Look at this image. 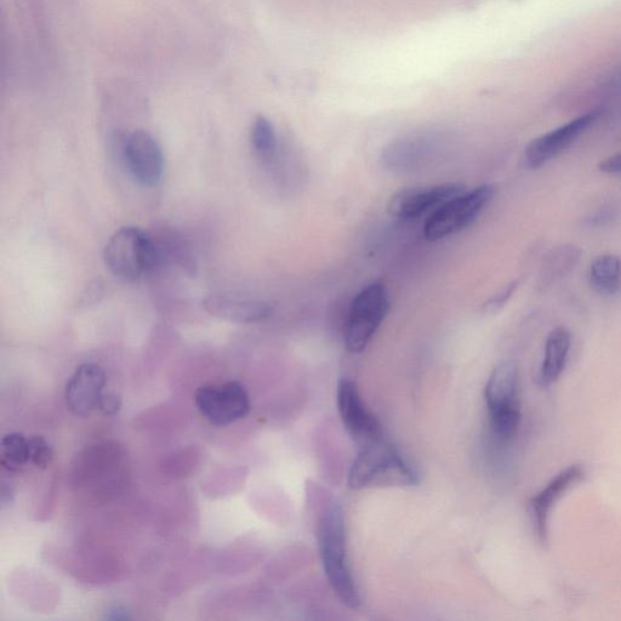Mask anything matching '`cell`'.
Wrapping results in <instances>:
<instances>
[{
  "mask_svg": "<svg viewBox=\"0 0 621 621\" xmlns=\"http://www.w3.org/2000/svg\"><path fill=\"white\" fill-rule=\"evenodd\" d=\"M253 151L256 158L264 164H271L277 155V135L272 123L264 116L254 119L250 133Z\"/></svg>",
  "mask_w": 621,
  "mask_h": 621,
  "instance_id": "cell-19",
  "label": "cell"
},
{
  "mask_svg": "<svg viewBox=\"0 0 621 621\" xmlns=\"http://www.w3.org/2000/svg\"><path fill=\"white\" fill-rule=\"evenodd\" d=\"M318 546L324 572L336 596L349 608L361 605L355 579L347 560L343 509L339 504H329L318 524Z\"/></svg>",
  "mask_w": 621,
  "mask_h": 621,
  "instance_id": "cell-1",
  "label": "cell"
},
{
  "mask_svg": "<svg viewBox=\"0 0 621 621\" xmlns=\"http://www.w3.org/2000/svg\"><path fill=\"white\" fill-rule=\"evenodd\" d=\"M338 408L346 430L358 443L366 446L383 438L379 421L369 412L356 384L350 379L340 380Z\"/></svg>",
  "mask_w": 621,
  "mask_h": 621,
  "instance_id": "cell-11",
  "label": "cell"
},
{
  "mask_svg": "<svg viewBox=\"0 0 621 621\" xmlns=\"http://www.w3.org/2000/svg\"><path fill=\"white\" fill-rule=\"evenodd\" d=\"M418 483L417 471L383 438L363 446L353 461L349 475V486L352 489L415 486Z\"/></svg>",
  "mask_w": 621,
  "mask_h": 621,
  "instance_id": "cell-2",
  "label": "cell"
},
{
  "mask_svg": "<svg viewBox=\"0 0 621 621\" xmlns=\"http://www.w3.org/2000/svg\"><path fill=\"white\" fill-rule=\"evenodd\" d=\"M122 157L134 180L141 186L155 187L164 173L161 145L145 130H135L122 142Z\"/></svg>",
  "mask_w": 621,
  "mask_h": 621,
  "instance_id": "cell-8",
  "label": "cell"
},
{
  "mask_svg": "<svg viewBox=\"0 0 621 621\" xmlns=\"http://www.w3.org/2000/svg\"><path fill=\"white\" fill-rule=\"evenodd\" d=\"M581 254V249L573 244H561L551 248L541 261L537 281L539 292H546L568 276L579 264Z\"/></svg>",
  "mask_w": 621,
  "mask_h": 621,
  "instance_id": "cell-16",
  "label": "cell"
},
{
  "mask_svg": "<svg viewBox=\"0 0 621 621\" xmlns=\"http://www.w3.org/2000/svg\"><path fill=\"white\" fill-rule=\"evenodd\" d=\"M104 259L113 275L136 281L150 275L163 264L155 237L138 227H122L106 244Z\"/></svg>",
  "mask_w": 621,
  "mask_h": 621,
  "instance_id": "cell-3",
  "label": "cell"
},
{
  "mask_svg": "<svg viewBox=\"0 0 621 621\" xmlns=\"http://www.w3.org/2000/svg\"><path fill=\"white\" fill-rule=\"evenodd\" d=\"M203 307L213 317L238 324L259 323L272 315V307L264 301L227 294L209 295L203 300Z\"/></svg>",
  "mask_w": 621,
  "mask_h": 621,
  "instance_id": "cell-13",
  "label": "cell"
},
{
  "mask_svg": "<svg viewBox=\"0 0 621 621\" xmlns=\"http://www.w3.org/2000/svg\"><path fill=\"white\" fill-rule=\"evenodd\" d=\"M130 612L123 606H115L108 609L106 619L110 620H128L130 619Z\"/></svg>",
  "mask_w": 621,
  "mask_h": 621,
  "instance_id": "cell-25",
  "label": "cell"
},
{
  "mask_svg": "<svg viewBox=\"0 0 621 621\" xmlns=\"http://www.w3.org/2000/svg\"><path fill=\"white\" fill-rule=\"evenodd\" d=\"M122 398L117 393H104L99 402L98 409L107 417H113L122 408Z\"/></svg>",
  "mask_w": 621,
  "mask_h": 621,
  "instance_id": "cell-23",
  "label": "cell"
},
{
  "mask_svg": "<svg viewBox=\"0 0 621 621\" xmlns=\"http://www.w3.org/2000/svg\"><path fill=\"white\" fill-rule=\"evenodd\" d=\"M590 287L602 296H614L621 290V258L618 255L597 256L589 269Z\"/></svg>",
  "mask_w": 621,
  "mask_h": 621,
  "instance_id": "cell-17",
  "label": "cell"
},
{
  "mask_svg": "<svg viewBox=\"0 0 621 621\" xmlns=\"http://www.w3.org/2000/svg\"><path fill=\"white\" fill-rule=\"evenodd\" d=\"M597 117V112L585 113V115L579 116L573 121L529 142L526 151H524V162H526L527 167L538 169L561 155L596 122Z\"/></svg>",
  "mask_w": 621,
  "mask_h": 621,
  "instance_id": "cell-9",
  "label": "cell"
},
{
  "mask_svg": "<svg viewBox=\"0 0 621 621\" xmlns=\"http://www.w3.org/2000/svg\"><path fill=\"white\" fill-rule=\"evenodd\" d=\"M518 389V370L511 362L495 368L486 386L489 420L494 436L501 442L510 441L521 423Z\"/></svg>",
  "mask_w": 621,
  "mask_h": 621,
  "instance_id": "cell-4",
  "label": "cell"
},
{
  "mask_svg": "<svg viewBox=\"0 0 621 621\" xmlns=\"http://www.w3.org/2000/svg\"><path fill=\"white\" fill-rule=\"evenodd\" d=\"M28 446L31 463L38 469H48L54 460V448L51 444L43 436H32L28 438Z\"/></svg>",
  "mask_w": 621,
  "mask_h": 621,
  "instance_id": "cell-21",
  "label": "cell"
},
{
  "mask_svg": "<svg viewBox=\"0 0 621 621\" xmlns=\"http://www.w3.org/2000/svg\"><path fill=\"white\" fill-rule=\"evenodd\" d=\"M494 195L493 186L483 185L449 199L426 221L425 238L427 241L436 242L464 231L474 224L484 208L492 202Z\"/></svg>",
  "mask_w": 621,
  "mask_h": 621,
  "instance_id": "cell-5",
  "label": "cell"
},
{
  "mask_svg": "<svg viewBox=\"0 0 621 621\" xmlns=\"http://www.w3.org/2000/svg\"><path fill=\"white\" fill-rule=\"evenodd\" d=\"M598 169H600L602 173L620 176L621 178V152L603 159V161L598 164Z\"/></svg>",
  "mask_w": 621,
  "mask_h": 621,
  "instance_id": "cell-24",
  "label": "cell"
},
{
  "mask_svg": "<svg viewBox=\"0 0 621 621\" xmlns=\"http://www.w3.org/2000/svg\"><path fill=\"white\" fill-rule=\"evenodd\" d=\"M389 309V294L384 284L373 283L364 288L351 307L345 329L346 349L351 353L366 350Z\"/></svg>",
  "mask_w": 621,
  "mask_h": 621,
  "instance_id": "cell-6",
  "label": "cell"
},
{
  "mask_svg": "<svg viewBox=\"0 0 621 621\" xmlns=\"http://www.w3.org/2000/svg\"><path fill=\"white\" fill-rule=\"evenodd\" d=\"M156 239L159 252H161L162 260L173 262V264L181 267L182 270L193 272L196 270V258L192 253V249L188 246L184 237L176 232H165L161 238Z\"/></svg>",
  "mask_w": 621,
  "mask_h": 621,
  "instance_id": "cell-18",
  "label": "cell"
},
{
  "mask_svg": "<svg viewBox=\"0 0 621 621\" xmlns=\"http://www.w3.org/2000/svg\"><path fill=\"white\" fill-rule=\"evenodd\" d=\"M195 402L203 417L218 427L236 423L250 412L249 393L238 381L201 386L196 392Z\"/></svg>",
  "mask_w": 621,
  "mask_h": 621,
  "instance_id": "cell-7",
  "label": "cell"
},
{
  "mask_svg": "<svg viewBox=\"0 0 621 621\" xmlns=\"http://www.w3.org/2000/svg\"><path fill=\"white\" fill-rule=\"evenodd\" d=\"M584 477V469L579 465L569 466L568 469L558 474L554 480H551L543 491L539 492L531 500V512L535 529L541 541L546 540L548 535L549 515L562 494L566 493L569 488L578 483Z\"/></svg>",
  "mask_w": 621,
  "mask_h": 621,
  "instance_id": "cell-14",
  "label": "cell"
},
{
  "mask_svg": "<svg viewBox=\"0 0 621 621\" xmlns=\"http://www.w3.org/2000/svg\"><path fill=\"white\" fill-rule=\"evenodd\" d=\"M466 187L455 182L435 186L408 187L398 191L390 198L387 212L398 219H417L432 208L465 192Z\"/></svg>",
  "mask_w": 621,
  "mask_h": 621,
  "instance_id": "cell-10",
  "label": "cell"
},
{
  "mask_svg": "<svg viewBox=\"0 0 621 621\" xmlns=\"http://www.w3.org/2000/svg\"><path fill=\"white\" fill-rule=\"evenodd\" d=\"M107 384L105 370L99 364L84 363L74 370L65 387L67 408L76 417L87 418L98 409Z\"/></svg>",
  "mask_w": 621,
  "mask_h": 621,
  "instance_id": "cell-12",
  "label": "cell"
},
{
  "mask_svg": "<svg viewBox=\"0 0 621 621\" xmlns=\"http://www.w3.org/2000/svg\"><path fill=\"white\" fill-rule=\"evenodd\" d=\"M0 464L9 472H19L26 464L31 463L28 438L20 432H11L2 438L0 443Z\"/></svg>",
  "mask_w": 621,
  "mask_h": 621,
  "instance_id": "cell-20",
  "label": "cell"
},
{
  "mask_svg": "<svg viewBox=\"0 0 621 621\" xmlns=\"http://www.w3.org/2000/svg\"><path fill=\"white\" fill-rule=\"evenodd\" d=\"M572 335L564 327H557L549 334L545 343L544 361L541 363L538 381L541 387L555 384L566 368Z\"/></svg>",
  "mask_w": 621,
  "mask_h": 621,
  "instance_id": "cell-15",
  "label": "cell"
},
{
  "mask_svg": "<svg viewBox=\"0 0 621 621\" xmlns=\"http://www.w3.org/2000/svg\"><path fill=\"white\" fill-rule=\"evenodd\" d=\"M518 286H520V281H514L506 286L503 290H500L498 294L492 296L491 299L487 301L486 304L483 305L484 312L487 313H497L507 304L512 298V295L515 294Z\"/></svg>",
  "mask_w": 621,
  "mask_h": 621,
  "instance_id": "cell-22",
  "label": "cell"
}]
</instances>
